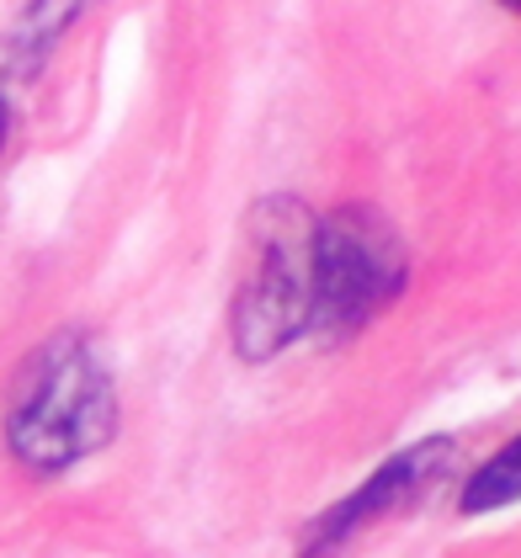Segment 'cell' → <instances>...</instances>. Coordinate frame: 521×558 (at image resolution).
Masks as SVG:
<instances>
[{
	"mask_svg": "<svg viewBox=\"0 0 521 558\" xmlns=\"http://www.w3.org/2000/svg\"><path fill=\"white\" fill-rule=\"evenodd\" d=\"M5 133H11V101H5V90H0V149H5Z\"/></svg>",
	"mask_w": 521,
	"mask_h": 558,
	"instance_id": "52a82bcc",
	"label": "cell"
},
{
	"mask_svg": "<svg viewBox=\"0 0 521 558\" xmlns=\"http://www.w3.org/2000/svg\"><path fill=\"white\" fill-rule=\"evenodd\" d=\"M404 288V251L373 208H336L314 218L308 245V330L347 341L373 325Z\"/></svg>",
	"mask_w": 521,
	"mask_h": 558,
	"instance_id": "7a4b0ae2",
	"label": "cell"
},
{
	"mask_svg": "<svg viewBox=\"0 0 521 558\" xmlns=\"http://www.w3.org/2000/svg\"><path fill=\"white\" fill-rule=\"evenodd\" d=\"M308 245L314 218L293 197L256 203L245 277L229 314V336L245 362H266L308 330Z\"/></svg>",
	"mask_w": 521,
	"mask_h": 558,
	"instance_id": "3957f363",
	"label": "cell"
},
{
	"mask_svg": "<svg viewBox=\"0 0 521 558\" xmlns=\"http://www.w3.org/2000/svg\"><path fill=\"white\" fill-rule=\"evenodd\" d=\"M86 0H44V11L38 16H27V27H22V44L27 48H44V44H53L59 38V27L81 11Z\"/></svg>",
	"mask_w": 521,
	"mask_h": 558,
	"instance_id": "8992f818",
	"label": "cell"
},
{
	"mask_svg": "<svg viewBox=\"0 0 521 558\" xmlns=\"http://www.w3.org/2000/svg\"><path fill=\"white\" fill-rule=\"evenodd\" d=\"M112 430V373L81 330H59L16 367L5 399V441L33 473H64L70 463L101 452Z\"/></svg>",
	"mask_w": 521,
	"mask_h": 558,
	"instance_id": "6da1fadb",
	"label": "cell"
},
{
	"mask_svg": "<svg viewBox=\"0 0 521 558\" xmlns=\"http://www.w3.org/2000/svg\"><path fill=\"white\" fill-rule=\"evenodd\" d=\"M521 500V436H511L489 463H478L474 478L463 484V515H484V511H500V506H511Z\"/></svg>",
	"mask_w": 521,
	"mask_h": 558,
	"instance_id": "5b68a950",
	"label": "cell"
},
{
	"mask_svg": "<svg viewBox=\"0 0 521 558\" xmlns=\"http://www.w3.org/2000/svg\"><path fill=\"white\" fill-rule=\"evenodd\" d=\"M500 5H511V11H517V16H521V0H500Z\"/></svg>",
	"mask_w": 521,
	"mask_h": 558,
	"instance_id": "ba28073f",
	"label": "cell"
},
{
	"mask_svg": "<svg viewBox=\"0 0 521 558\" xmlns=\"http://www.w3.org/2000/svg\"><path fill=\"white\" fill-rule=\"evenodd\" d=\"M452 458H458V441H452V436L415 441L410 452L389 458V463L373 473L362 489H351L347 500H336L330 511L308 526V537H304V548H299V558H330V554H341V548H347L362 526H373V521H384V515L404 511L415 495H426L436 478L452 469Z\"/></svg>",
	"mask_w": 521,
	"mask_h": 558,
	"instance_id": "277c9868",
	"label": "cell"
}]
</instances>
